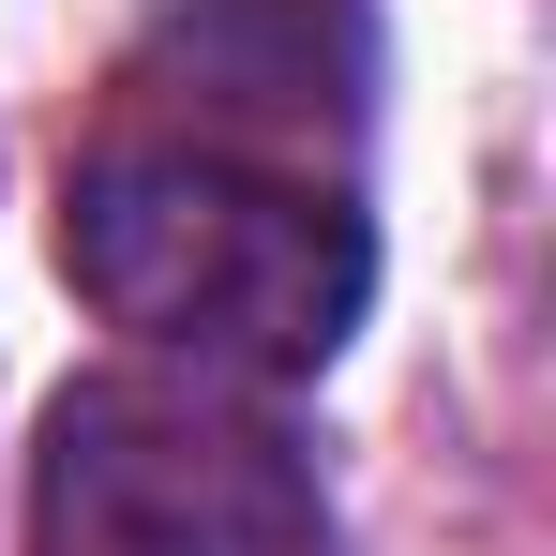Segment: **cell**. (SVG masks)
I'll return each mask as SVG.
<instances>
[{"mask_svg":"<svg viewBox=\"0 0 556 556\" xmlns=\"http://www.w3.org/2000/svg\"><path fill=\"white\" fill-rule=\"evenodd\" d=\"M362 91H376L362 0H181V15L136 46L121 121L226 136V151H271V166H331V181H346Z\"/></svg>","mask_w":556,"mask_h":556,"instance_id":"3","label":"cell"},{"mask_svg":"<svg viewBox=\"0 0 556 556\" xmlns=\"http://www.w3.org/2000/svg\"><path fill=\"white\" fill-rule=\"evenodd\" d=\"M30 556H331V496L256 391L136 362L46 406Z\"/></svg>","mask_w":556,"mask_h":556,"instance_id":"2","label":"cell"},{"mask_svg":"<svg viewBox=\"0 0 556 556\" xmlns=\"http://www.w3.org/2000/svg\"><path fill=\"white\" fill-rule=\"evenodd\" d=\"M61 271L136 362L211 391H301L346 362L376 301V226L331 166L121 121L61 195Z\"/></svg>","mask_w":556,"mask_h":556,"instance_id":"1","label":"cell"}]
</instances>
